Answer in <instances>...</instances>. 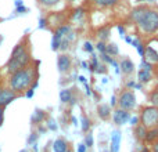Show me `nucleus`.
Masks as SVG:
<instances>
[{
    "mask_svg": "<svg viewBox=\"0 0 158 152\" xmlns=\"http://www.w3.org/2000/svg\"><path fill=\"white\" fill-rule=\"evenodd\" d=\"M97 111H98V115H100L101 119H107V118L110 116V106L106 105V104H101Z\"/></svg>",
    "mask_w": 158,
    "mask_h": 152,
    "instance_id": "4468645a",
    "label": "nucleus"
},
{
    "mask_svg": "<svg viewBox=\"0 0 158 152\" xmlns=\"http://www.w3.org/2000/svg\"><path fill=\"white\" fill-rule=\"evenodd\" d=\"M97 49L100 50L101 53H106V44H104L103 42H100V43H98V46H97Z\"/></svg>",
    "mask_w": 158,
    "mask_h": 152,
    "instance_id": "c85d7f7f",
    "label": "nucleus"
},
{
    "mask_svg": "<svg viewBox=\"0 0 158 152\" xmlns=\"http://www.w3.org/2000/svg\"><path fill=\"white\" fill-rule=\"evenodd\" d=\"M60 100H61V102H69L72 100V93L69 90H61Z\"/></svg>",
    "mask_w": 158,
    "mask_h": 152,
    "instance_id": "2eb2a0df",
    "label": "nucleus"
},
{
    "mask_svg": "<svg viewBox=\"0 0 158 152\" xmlns=\"http://www.w3.org/2000/svg\"><path fill=\"white\" fill-rule=\"evenodd\" d=\"M129 118H131V115H129L128 111H125V109H117V111L114 112V122L117 123V125H125L126 122L129 120Z\"/></svg>",
    "mask_w": 158,
    "mask_h": 152,
    "instance_id": "0eeeda50",
    "label": "nucleus"
},
{
    "mask_svg": "<svg viewBox=\"0 0 158 152\" xmlns=\"http://www.w3.org/2000/svg\"><path fill=\"white\" fill-rule=\"evenodd\" d=\"M132 125H137V118H133V119H132Z\"/></svg>",
    "mask_w": 158,
    "mask_h": 152,
    "instance_id": "473e14b6",
    "label": "nucleus"
},
{
    "mask_svg": "<svg viewBox=\"0 0 158 152\" xmlns=\"http://www.w3.org/2000/svg\"><path fill=\"white\" fill-rule=\"evenodd\" d=\"M53 150H54V152H67L68 145H67L65 140H63V138L56 140L54 144H53Z\"/></svg>",
    "mask_w": 158,
    "mask_h": 152,
    "instance_id": "9b49d317",
    "label": "nucleus"
},
{
    "mask_svg": "<svg viewBox=\"0 0 158 152\" xmlns=\"http://www.w3.org/2000/svg\"><path fill=\"white\" fill-rule=\"evenodd\" d=\"M46 26V21L44 19H40V28H44Z\"/></svg>",
    "mask_w": 158,
    "mask_h": 152,
    "instance_id": "2f4dec72",
    "label": "nucleus"
},
{
    "mask_svg": "<svg viewBox=\"0 0 158 152\" xmlns=\"http://www.w3.org/2000/svg\"><path fill=\"white\" fill-rule=\"evenodd\" d=\"M146 57V60L148 61V64H158V53L154 51L151 47H147V49L144 50V54H143Z\"/></svg>",
    "mask_w": 158,
    "mask_h": 152,
    "instance_id": "1a4fd4ad",
    "label": "nucleus"
},
{
    "mask_svg": "<svg viewBox=\"0 0 158 152\" xmlns=\"http://www.w3.org/2000/svg\"><path fill=\"white\" fill-rule=\"evenodd\" d=\"M31 62V54L29 49L27 46V40H22L14 47L11 57L7 62V71L8 74H14V72L19 71V69L25 68L27 65H29Z\"/></svg>",
    "mask_w": 158,
    "mask_h": 152,
    "instance_id": "7ed1b4c3",
    "label": "nucleus"
},
{
    "mask_svg": "<svg viewBox=\"0 0 158 152\" xmlns=\"http://www.w3.org/2000/svg\"><path fill=\"white\" fill-rule=\"evenodd\" d=\"M36 140H38V134H35V133H33L32 136H31L29 138H28V144H29V145H31V144H33V142H35Z\"/></svg>",
    "mask_w": 158,
    "mask_h": 152,
    "instance_id": "a878e982",
    "label": "nucleus"
},
{
    "mask_svg": "<svg viewBox=\"0 0 158 152\" xmlns=\"http://www.w3.org/2000/svg\"><path fill=\"white\" fill-rule=\"evenodd\" d=\"M118 0H94L97 7H111L117 3Z\"/></svg>",
    "mask_w": 158,
    "mask_h": 152,
    "instance_id": "dca6fc26",
    "label": "nucleus"
},
{
    "mask_svg": "<svg viewBox=\"0 0 158 152\" xmlns=\"http://www.w3.org/2000/svg\"><path fill=\"white\" fill-rule=\"evenodd\" d=\"M106 53L107 54H117L118 49L115 47V44H108V46H106Z\"/></svg>",
    "mask_w": 158,
    "mask_h": 152,
    "instance_id": "4be33fe9",
    "label": "nucleus"
},
{
    "mask_svg": "<svg viewBox=\"0 0 158 152\" xmlns=\"http://www.w3.org/2000/svg\"><path fill=\"white\" fill-rule=\"evenodd\" d=\"M17 97H18V94H17L15 91H13L10 87H3V89H0V106H2V108L7 106L8 104L13 102Z\"/></svg>",
    "mask_w": 158,
    "mask_h": 152,
    "instance_id": "423d86ee",
    "label": "nucleus"
},
{
    "mask_svg": "<svg viewBox=\"0 0 158 152\" xmlns=\"http://www.w3.org/2000/svg\"><path fill=\"white\" fill-rule=\"evenodd\" d=\"M71 68V60H69L68 55L63 54L58 57V69H60L61 74H65V72L69 71Z\"/></svg>",
    "mask_w": 158,
    "mask_h": 152,
    "instance_id": "6e6552de",
    "label": "nucleus"
},
{
    "mask_svg": "<svg viewBox=\"0 0 158 152\" xmlns=\"http://www.w3.org/2000/svg\"><path fill=\"white\" fill-rule=\"evenodd\" d=\"M157 136H158V129H153V130H150V131L146 133V138H147L148 141H153Z\"/></svg>",
    "mask_w": 158,
    "mask_h": 152,
    "instance_id": "a211bd4d",
    "label": "nucleus"
},
{
    "mask_svg": "<svg viewBox=\"0 0 158 152\" xmlns=\"http://www.w3.org/2000/svg\"><path fill=\"white\" fill-rule=\"evenodd\" d=\"M90 127V122L87 118H82V130L83 131H87Z\"/></svg>",
    "mask_w": 158,
    "mask_h": 152,
    "instance_id": "5701e85b",
    "label": "nucleus"
},
{
    "mask_svg": "<svg viewBox=\"0 0 158 152\" xmlns=\"http://www.w3.org/2000/svg\"><path fill=\"white\" fill-rule=\"evenodd\" d=\"M68 2H75V0H68Z\"/></svg>",
    "mask_w": 158,
    "mask_h": 152,
    "instance_id": "4c0bfd02",
    "label": "nucleus"
},
{
    "mask_svg": "<svg viewBox=\"0 0 158 152\" xmlns=\"http://www.w3.org/2000/svg\"><path fill=\"white\" fill-rule=\"evenodd\" d=\"M85 50H86V51H92V50H93L92 44H90L89 42H87V43H85Z\"/></svg>",
    "mask_w": 158,
    "mask_h": 152,
    "instance_id": "c756f323",
    "label": "nucleus"
},
{
    "mask_svg": "<svg viewBox=\"0 0 158 152\" xmlns=\"http://www.w3.org/2000/svg\"><path fill=\"white\" fill-rule=\"evenodd\" d=\"M83 15V11L79 8V10H77L75 11V14H74V19H78V18H81V17Z\"/></svg>",
    "mask_w": 158,
    "mask_h": 152,
    "instance_id": "bb28decb",
    "label": "nucleus"
},
{
    "mask_svg": "<svg viewBox=\"0 0 158 152\" xmlns=\"http://www.w3.org/2000/svg\"><path fill=\"white\" fill-rule=\"evenodd\" d=\"M146 133H147V131H146V127L143 125L136 129V136L139 137V138H146Z\"/></svg>",
    "mask_w": 158,
    "mask_h": 152,
    "instance_id": "6ab92c4d",
    "label": "nucleus"
},
{
    "mask_svg": "<svg viewBox=\"0 0 158 152\" xmlns=\"http://www.w3.org/2000/svg\"><path fill=\"white\" fill-rule=\"evenodd\" d=\"M110 36V29L108 28H101L100 30H98V38L103 39V40H106V39H108Z\"/></svg>",
    "mask_w": 158,
    "mask_h": 152,
    "instance_id": "f3484780",
    "label": "nucleus"
},
{
    "mask_svg": "<svg viewBox=\"0 0 158 152\" xmlns=\"http://www.w3.org/2000/svg\"><path fill=\"white\" fill-rule=\"evenodd\" d=\"M58 2H60V0H39V3H40V4H43V6H46V7L56 6Z\"/></svg>",
    "mask_w": 158,
    "mask_h": 152,
    "instance_id": "412c9836",
    "label": "nucleus"
},
{
    "mask_svg": "<svg viewBox=\"0 0 158 152\" xmlns=\"http://www.w3.org/2000/svg\"><path fill=\"white\" fill-rule=\"evenodd\" d=\"M132 19L137 24L140 30L147 33V35H151V33L158 30V11L157 10L140 6V7L135 8L132 11Z\"/></svg>",
    "mask_w": 158,
    "mask_h": 152,
    "instance_id": "f257e3e1",
    "label": "nucleus"
},
{
    "mask_svg": "<svg viewBox=\"0 0 158 152\" xmlns=\"http://www.w3.org/2000/svg\"><path fill=\"white\" fill-rule=\"evenodd\" d=\"M119 144H121V133L119 131H114L112 133V141H111V152L119 151Z\"/></svg>",
    "mask_w": 158,
    "mask_h": 152,
    "instance_id": "9d476101",
    "label": "nucleus"
},
{
    "mask_svg": "<svg viewBox=\"0 0 158 152\" xmlns=\"http://www.w3.org/2000/svg\"><path fill=\"white\" fill-rule=\"evenodd\" d=\"M3 120H4V108L0 106V126L3 125Z\"/></svg>",
    "mask_w": 158,
    "mask_h": 152,
    "instance_id": "cd10ccee",
    "label": "nucleus"
},
{
    "mask_svg": "<svg viewBox=\"0 0 158 152\" xmlns=\"http://www.w3.org/2000/svg\"><path fill=\"white\" fill-rule=\"evenodd\" d=\"M137 79H139V82H142V83H146V82H148L151 79V74H150V69H140L139 74H137Z\"/></svg>",
    "mask_w": 158,
    "mask_h": 152,
    "instance_id": "ddd939ff",
    "label": "nucleus"
},
{
    "mask_svg": "<svg viewBox=\"0 0 158 152\" xmlns=\"http://www.w3.org/2000/svg\"><path fill=\"white\" fill-rule=\"evenodd\" d=\"M2 42H3V36L0 35V44H2Z\"/></svg>",
    "mask_w": 158,
    "mask_h": 152,
    "instance_id": "f704fd0d",
    "label": "nucleus"
},
{
    "mask_svg": "<svg viewBox=\"0 0 158 152\" xmlns=\"http://www.w3.org/2000/svg\"><path fill=\"white\" fill-rule=\"evenodd\" d=\"M85 145H86V147H92L93 145V136L92 134H87V136L85 137Z\"/></svg>",
    "mask_w": 158,
    "mask_h": 152,
    "instance_id": "b1692460",
    "label": "nucleus"
},
{
    "mask_svg": "<svg viewBox=\"0 0 158 152\" xmlns=\"http://www.w3.org/2000/svg\"><path fill=\"white\" fill-rule=\"evenodd\" d=\"M142 123L144 127H157L158 126V108H146L142 114Z\"/></svg>",
    "mask_w": 158,
    "mask_h": 152,
    "instance_id": "20e7f679",
    "label": "nucleus"
},
{
    "mask_svg": "<svg viewBox=\"0 0 158 152\" xmlns=\"http://www.w3.org/2000/svg\"><path fill=\"white\" fill-rule=\"evenodd\" d=\"M118 104H119L121 109H125V111H132V109L136 106V98H135L133 91H131V90L123 91L122 94H121Z\"/></svg>",
    "mask_w": 158,
    "mask_h": 152,
    "instance_id": "39448f33",
    "label": "nucleus"
},
{
    "mask_svg": "<svg viewBox=\"0 0 158 152\" xmlns=\"http://www.w3.org/2000/svg\"><path fill=\"white\" fill-rule=\"evenodd\" d=\"M43 118H44V114H43V112H42V111H36V112H35V115L32 116V122H33V123L40 122V120L43 119Z\"/></svg>",
    "mask_w": 158,
    "mask_h": 152,
    "instance_id": "aec40b11",
    "label": "nucleus"
},
{
    "mask_svg": "<svg viewBox=\"0 0 158 152\" xmlns=\"http://www.w3.org/2000/svg\"><path fill=\"white\" fill-rule=\"evenodd\" d=\"M150 100H151V102H153L154 105H158V91H154L153 94L150 95Z\"/></svg>",
    "mask_w": 158,
    "mask_h": 152,
    "instance_id": "393cba45",
    "label": "nucleus"
},
{
    "mask_svg": "<svg viewBox=\"0 0 158 152\" xmlns=\"http://www.w3.org/2000/svg\"><path fill=\"white\" fill-rule=\"evenodd\" d=\"M154 152H158V144L154 145Z\"/></svg>",
    "mask_w": 158,
    "mask_h": 152,
    "instance_id": "72a5a7b5",
    "label": "nucleus"
},
{
    "mask_svg": "<svg viewBox=\"0 0 158 152\" xmlns=\"http://www.w3.org/2000/svg\"><path fill=\"white\" fill-rule=\"evenodd\" d=\"M36 78H38L36 68L32 65H27L25 68L11 74L8 84H10V89L18 94V93L27 91L33 84V82H36Z\"/></svg>",
    "mask_w": 158,
    "mask_h": 152,
    "instance_id": "f03ea898",
    "label": "nucleus"
},
{
    "mask_svg": "<svg viewBox=\"0 0 158 152\" xmlns=\"http://www.w3.org/2000/svg\"><path fill=\"white\" fill-rule=\"evenodd\" d=\"M78 152H86V145L85 144H81L78 147Z\"/></svg>",
    "mask_w": 158,
    "mask_h": 152,
    "instance_id": "7c9ffc66",
    "label": "nucleus"
},
{
    "mask_svg": "<svg viewBox=\"0 0 158 152\" xmlns=\"http://www.w3.org/2000/svg\"><path fill=\"white\" fill-rule=\"evenodd\" d=\"M137 2H144V0H137Z\"/></svg>",
    "mask_w": 158,
    "mask_h": 152,
    "instance_id": "e433bc0d",
    "label": "nucleus"
},
{
    "mask_svg": "<svg viewBox=\"0 0 158 152\" xmlns=\"http://www.w3.org/2000/svg\"><path fill=\"white\" fill-rule=\"evenodd\" d=\"M121 68H122V72L126 75H131L132 72L135 71V65L133 62H132L131 60H122V62H121Z\"/></svg>",
    "mask_w": 158,
    "mask_h": 152,
    "instance_id": "f8f14e48",
    "label": "nucleus"
},
{
    "mask_svg": "<svg viewBox=\"0 0 158 152\" xmlns=\"http://www.w3.org/2000/svg\"><path fill=\"white\" fill-rule=\"evenodd\" d=\"M19 152H28L27 150H22V151H19Z\"/></svg>",
    "mask_w": 158,
    "mask_h": 152,
    "instance_id": "c9c22d12",
    "label": "nucleus"
}]
</instances>
